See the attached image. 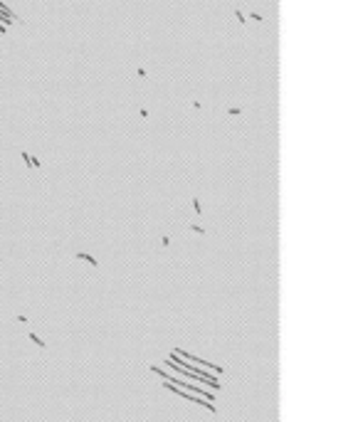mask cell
Here are the masks:
<instances>
[{
  "instance_id": "6da1fadb",
  "label": "cell",
  "mask_w": 358,
  "mask_h": 422,
  "mask_svg": "<svg viewBox=\"0 0 358 422\" xmlns=\"http://www.w3.org/2000/svg\"><path fill=\"white\" fill-rule=\"evenodd\" d=\"M77 259H84V262H89L92 267H99V262H97V257H92L89 252H77Z\"/></svg>"
},
{
  "instance_id": "277c9868",
  "label": "cell",
  "mask_w": 358,
  "mask_h": 422,
  "mask_svg": "<svg viewBox=\"0 0 358 422\" xmlns=\"http://www.w3.org/2000/svg\"><path fill=\"white\" fill-rule=\"evenodd\" d=\"M193 207H195V212H198V215L203 212V205H200V200H198V197H193Z\"/></svg>"
},
{
  "instance_id": "7a4b0ae2",
  "label": "cell",
  "mask_w": 358,
  "mask_h": 422,
  "mask_svg": "<svg viewBox=\"0 0 358 422\" xmlns=\"http://www.w3.org/2000/svg\"><path fill=\"white\" fill-rule=\"evenodd\" d=\"M30 341H32V343H37L40 348H45V346H47V343H45V341H42V338L37 336V333H30Z\"/></svg>"
},
{
  "instance_id": "3957f363",
  "label": "cell",
  "mask_w": 358,
  "mask_h": 422,
  "mask_svg": "<svg viewBox=\"0 0 358 422\" xmlns=\"http://www.w3.org/2000/svg\"><path fill=\"white\" fill-rule=\"evenodd\" d=\"M190 230H193L195 235H208V232H205V227H200V225H190Z\"/></svg>"
},
{
  "instance_id": "52a82bcc",
  "label": "cell",
  "mask_w": 358,
  "mask_h": 422,
  "mask_svg": "<svg viewBox=\"0 0 358 422\" xmlns=\"http://www.w3.org/2000/svg\"><path fill=\"white\" fill-rule=\"evenodd\" d=\"M161 244H165V247L170 244V237H168V235H163V237H161Z\"/></svg>"
},
{
  "instance_id": "8992f818",
  "label": "cell",
  "mask_w": 358,
  "mask_h": 422,
  "mask_svg": "<svg viewBox=\"0 0 358 422\" xmlns=\"http://www.w3.org/2000/svg\"><path fill=\"white\" fill-rule=\"evenodd\" d=\"M227 114H230V116H240V114H242V109H227Z\"/></svg>"
},
{
  "instance_id": "5b68a950",
  "label": "cell",
  "mask_w": 358,
  "mask_h": 422,
  "mask_svg": "<svg viewBox=\"0 0 358 422\" xmlns=\"http://www.w3.org/2000/svg\"><path fill=\"white\" fill-rule=\"evenodd\" d=\"M235 17H237V22H240V25H245V22H247V20H245V15H242L240 10H235Z\"/></svg>"
}]
</instances>
